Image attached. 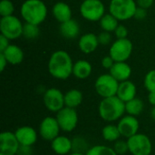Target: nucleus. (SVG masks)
<instances>
[{
  "mask_svg": "<svg viewBox=\"0 0 155 155\" xmlns=\"http://www.w3.org/2000/svg\"><path fill=\"white\" fill-rule=\"evenodd\" d=\"M55 118L61 128V131L64 133L73 132L78 124L79 117L74 108L64 106L59 112L56 113Z\"/></svg>",
  "mask_w": 155,
  "mask_h": 155,
  "instance_id": "obj_9",
  "label": "nucleus"
},
{
  "mask_svg": "<svg viewBox=\"0 0 155 155\" xmlns=\"http://www.w3.org/2000/svg\"><path fill=\"white\" fill-rule=\"evenodd\" d=\"M43 102L48 111L56 114L65 106L64 94H63L62 91L57 88H49L44 94Z\"/></svg>",
  "mask_w": 155,
  "mask_h": 155,
  "instance_id": "obj_11",
  "label": "nucleus"
},
{
  "mask_svg": "<svg viewBox=\"0 0 155 155\" xmlns=\"http://www.w3.org/2000/svg\"><path fill=\"white\" fill-rule=\"evenodd\" d=\"M80 13L88 21H100L105 15V6L101 0H84L80 5Z\"/></svg>",
  "mask_w": 155,
  "mask_h": 155,
  "instance_id": "obj_6",
  "label": "nucleus"
},
{
  "mask_svg": "<svg viewBox=\"0 0 155 155\" xmlns=\"http://www.w3.org/2000/svg\"><path fill=\"white\" fill-rule=\"evenodd\" d=\"M109 71L110 74L119 83L129 80L132 74V68L126 62H115Z\"/></svg>",
  "mask_w": 155,
  "mask_h": 155,
  "instance_id": "obj_19",
  "label": "nucleus"
},
{
  "mask_svg": "<svg viewBox=\"0 0 155 155\" xmlns=\"http://www.w3.org/2000/svg\"><path fill=\"white\" fill-rule=\"evenodd\" d=\"M135 1H136V4L139 7H142L144 9L150 8L154 2V0H135Z\"/></svg>",
  "mask_w": 155,
  "mask_h": 155,
  "instance_id": "obj_38",
  "label": "nucleus"
},
{
  "mask_svg": "<svg viewBox=\"0 0 155 155\" xmlns=\"http://www.w3.org/2000/svg\"><path fill=\"white\" fill-rule=\"evenodd\" d=\"M133 53V43L128 38L116 39L110 46L109 55L115 62H126Z\"/></svg>",
  "mask_w": 155,
  "mask_h": 155,
  "instance_id": "obj_10",
  "label": "nucleus"
},
{
  "mask_svg": "<svg viewBox=\"0 0 155 155\" xmlns=\"http://www.w3.org/2000/svg\"><path fill=\"white\" fill-rule=\"evenodd\" d=\"M33 154V151H32V147L31 146H22L20 145L19 150L17 152L16 155H32Z\"/></svg>",
  "mask_w": 155,
  "mask_h": 155,
  "instance_id": "obj_40",
  "label": "nucleus"
},
{
  "mask_svg": "<svg viewBox=\"0 0 155 155\" xmlns=\"http://www.w3.org/2000/svg\"><path fill=\"white\" fill-rule=\"evenodd\" d=\"M137 88L136 85L130 80H126L119 83L116 96H118L123 102L127 103L136 97Z\"/></svg>",
  "mask_w": 155,
  "mask_h": 155,
  "instance_id": "obj_18",
  "label": "nucleus"
},
{
  "mask_svg": "<svg viewBox=\"0 0 155 155\" xmlns=\"http://www.w3.org/2000/svg\"><path fill=\"white\" fill-rule=\"evenodd\" d=\"M137 6L135 0H111L109 13L119 21H125L134 17Z\"/></svg>",
  "mask_w": 155,
  "mask_h": 155,
  "instance_id": "obj_4",
  "label": "nucleus"
},
{
  "mask_svg": "<svg viewBox=\"0 0 155 155\" xmlns=\"http://www.w3.org/2000/svg\"><path fill=\"white\" fill-rule=\"evenodd\" d=\"M85 155H118L114 150L107 145L98 144L93 147H90L86 152Z\"/></svg>",
  "mask_w": 155,
  "mask_h": 155,
  "instance_id": "obj_28",
  "label": "nucleus"
},
{
  "mask_svg": "<svg viewBox=\"0 0 155 155\" xmlns=\"http://www.w3.org/2000/svg\"><path fill=\"white\" fill-rule=\"evenodd\" d=\"M7 64H8L7 60L5 59V57L4 56V54L0 53V71L1 72H4V70L5 69Z\"/></svg>",
  "mask_w": 155,
  "mask_h": 155,
  "instance_id": "obj_41",
  "label": "nucleus"
},
{
  "mask_svg": "<svg viewBox=\"0 0 155 155\" xmlns=\"http://www.w3.org/2000/svg\"><path fill=\"white\" fill-rule=\"evenodd\" d=\"M47 67L49 74L54 78L58 80H66L73 74L74 64L67 52L58 50L51 54Z\"/></svg>",
  "mask_w": 155,
  "mask_h": 155,
  "instance_id": "obj_1",
  "label": "nucleus"
},
{
  "mask_svg": "<svg viewBox=\"0 0 155 155\" xmlns=\"http://www.w3.org/2000/svg\"><path fill=\"white\" fill-rule=\"evenodd\" d=\"M129 153L132 155H151L153 143L151 139L143 134H136L127 139Z\"/></svg>",
  "mask_w": 155,
  "mask_h": 155,
  "instance_id": "obj_8",
  "label": "nucleus"
},
{
  "mask_svg": "<svg viewBox=\"0 0 155 155\" xmlns=\"http://www.w3.org/2000/svg\"><path fill=\"white\" fill-rule=\"evenodd\" d=\"M119 82L110 74H101L94 83V89L99 96L107 98L114 96L117 94Z\"/></svg>",
  "mask_w": 155,
  "mask_h": 155,
  "instance_id": "obj_7",
  "label": "nucleus"
},
{
  "mask_svg": "<svg viewBox=\"0 0 155 155\" xmlns=\"http://www.w3.org/2000/svg\"><path fill=\"white\" fill-rule=\"evenodd\" d=\"M15 5L11 0H2L0 3V15L2 17L13 15Z\"/></svg>",
  "mask_w": 155,
  "mask_h": 155,
  "instance_id": "obj_30",
  "label": "nucleus"
},
{
  "mask_svg": "<svg viewBox=\"0 0 155 155\" xmlns=\"http://www.w3.org/2000/svg\"><path fill=\"white\" fill-rule=\"evenodd\" d=\"M88 149L89 148H88V145L86 143V141L84 138L76 137V138L73 139V152H77V153H84V150H85L87 152Z\"/></svg>",
  "mask_w": 155,
  "mask_h": 155,
  "instance_id": "obj_32",
  "label": "nucleus"
},
{
  "mask_svg": "<svg viewBox=\"0 0 155 155\" xmlns=\"http://www.w3.org/2000/svg\"><path fill=\"white\" fill-rule=\"evenodd\" d=\"M15 134L20 145L32 147L36 143L39 134L34 127L24 125L18 127L15 131Z\"/></svg>",
  "mask_w": 155,
  "mask_h": 155,
  "instance_id": "obj_15",
  "label": "nucleus"
},
{
  "mask_svg": "<svg viewBox=\"0 0 155 155\" xmlns=\"http://www.w3.org/2000/svg\"><path fill=\"white\" fill-rule=\"evenodd\" d=\"M150 115H151V117L155 121V106H153V108H152V110L150 112Z\"/></svg>",
  "mask_w": 155,
  "mask_h": 155,
  "instance_id": "obj_43",
  "label": "nucleus"
},
{
  "mask_svg": "<svg viewBox=\"0 0 155 155\" xmlns=\"http://www.w3.org/2000/svg\"><path fill=\"white\" fill-rule=\"evenodd\" d=\"M117 126L119 128L122 137L128 139L138 134L140 128V123L135 116L126 114L124 115L118 121Z\"/></svg>",
  "mask_w": 155,
  "mask_h": 155,
  "instance_id": "obj_14",
  "label": "nucleus"
},
{
  "mask_svg": "<svg viewBox=\"0 0 155 155\" xmlns=\"http://www.w3.org/2000/svg\"><path fill=\"white\" fill-rule=\"evenodd\" d=\"M24 25L16 16L9 15L2 17L0 20L1 35H5L9 40H15L23 35Z\"/></svg>",
  "mask_w": 155,
  "mask_h": 155,
  "instance_id": "obj_5",
  "label": "nucleus"
},
{
  "mask_svg": "<svg viewBox=\"0 0 155 155\" xmlns=\"http://www.w3.org/2000/svg\"><path fill=\"white\" fill-rule=\"evenodd\" d=\"M144 109V103L142 99L135 97L131 101L125 103V113L129 115L137 117L140 115Z\"/></svg>",
  "mask_w": 155,
  "mask_h": 155,
  "instance_id": "obj_26",
  "label": "nucleus"
},
{
  "mask_svg": "<svg viewBox=\"0 0 155 155\" xmlns=\"http://www.w3.org/2000/svg\"><path fill=\"white\" fill-rule=\"evenodd\" d=\"M146 10L147 9L137 6V9L135 11V14H134V18L137 19V20H143L147 15V11Z\"/></svg>",
  "mask_w": 155,
  "mask_h": 155,
  "instance_id": "obj_37",
  "label": "nucleus"
},
{
  "mask_svg": "<svg viewBox=\"0 0 155 155\" xmlns=\"http://www.w3.org/2000/svg\"><path fill=\"white\" fill-rule=\"evenodd\" d=\"M114 35H115L117 39L127 38V36H128V29L124 25H119L117 26V28L115 29V31H114Z\"/></svg>",
  "mask_w": 155,
  "mask_h": 155,
  "instance_id": "obj_35",
  "label": "nucleus"
},
{
  "mask_svg": "<svg viewBox=\"0 0 155 155\" xmlns=\"http://www.w3.org/2000/svg\"><path fill=\"white\" fill-rule=\"evenodd\" d=\"M9 41L10 40L8 38H6L5 35H0V53L4 52L8 47V45H10Z\"/></svg>",
  "mask_w": 155,
  "mask_h": 155,
  "instance_id": "obj_39",
  "label": "nucleus"
},
{
  "mask_svg": "<svg viewBox=\"0 0 155 155\" xmlns=\"http://www.w3.org/2000/svg\"><path fill=\"white\" fill-rule=\"evenodd\" d=\"M60 33L66 39H74L80 33V26L76 20L70 19L66 22L61 23Z\"/></svg>",
  "mask_w": 155,
  "mask_h": 155,
  "instance_id": "obj_21",
  "label": "nucleus"
},
{
  "mask_svg": "<svg viewBox=\"0 0 155 155\" xmlns=\"http://www.w3.org/2000/svg\"><path fill=\"white\" fill-rule=\"evenodd\" d=\"M148 102L151 105L155 106V92H150L148 94Z\"/></svg>",
  "mask_w": 155,
  "mask_h": 155,
  "instance_id": "obj_42",
  "label": "nucleus"
},
{
  "mask_svg": "<svg viewBox=\"0 0 155 155\" xmlns=\"http://www.w3.org/2000/svg\"><path fill=\"white\" fill-rule=\"evenodd\" d=\"M47 7L42 0H25L20 8V14L25 23L39 25L47 16Z\"/></svg>",
  "mask_w": 155,
  "mask_h": 155,
  "instance_id": "obj_3",
  "label": "nucleus"
},
{
  "mask_svg": "<svg viewBox=\"0 0 155 155\" xmlns=\"http://www.w3.org/2000/svg\"><path fill=\"white\" fill-rule=\"evenodd\" d=\"M98 114L108 124L118 122L125 114V103L116 95L103 98L98 106Z\"/></svg>",
  "mask_w": 155,
  "mask_h": 155,
  "instance_id": "obj_2",
  "label": "nucleus"
},
{
  "mask_svg": "<svg viewBox=\"0 0 155 155\" xmlns=\"http://www.w3.org/2000/svg\"><path fill=\"white\" fill-rule=\"evenodd\" d=\"M61 128L55 117L46 116L45 117L38 128V134L42 139L47 142H52L54 138L60 135Z\"/></svg>",
  "mask_w": 155,
  "mask_h": 155,
  "instance_id": "obj_12",
  "label": "nucleus"
},
{
  "mask_svg": "<svg viewBox=\"0 0 155 155\" xmlns=\"http://www.w3.org/2000/svg\"><path fill=\"white\" fill-rule=\"evenodd\" d=\"M40 30L38 25H33V24H28L25 23L24 25V29H23V36L26 39L32 40L35 39L39 36Z\"/></svg>",
  "mask_w": 155,
  "mask_h": 155,
  "instance_id": "obj_29",
  "label": "nucleus"
},
{
  "mask_svg": "<svg viewBox=\"0 0 155 155\" xmlns=\"http://www.w3.org/2000/svg\"><path fill=\"white\" fill-rule=\"evenodd\" d=\"M51 143V149L58 155H68L73 152V140L65 135H58Z\"/></svg>",
  "mask_w": 155,
  "mask_h": 155,
  "instance_id": "obj_16",
  "label": "nucleus"
},
{
  "mask_svg": "<svg viewBox=\"0 0 155 155\" xmlns=\"http://www.w3.org/2000/svg\"><path fill=\"white\" fill-rule=\"evenodd\" d=\"M93 71L92 64L86 60H78L74 64L73 74L75 78L84 80L88 78Z\"/></svg>",
  "mask_w": 155,
  "mask_h": 155,
  "instance_id": "obj_23",
  "label": "nucleus"
},
{
  "mask_svg": "<svg viewBox=\"0 0 155 155\" xmlns=\"http://www.w3.org/2000/svg\"><path fill=\"white\" fill-rule=\"evenodd\" d=\"M102 136L104 141L109 143H114L117 140H119L122 135L117 124L110 123L102 129Z\"/></svg>",
  "mask_w": 155,
  "mask_h": 155,
  "instance_id": "obj_25",
  "label": "nucleus"
},
{
  "mask_svg": "<svg viewBox=\"0 0 155 155\" xmlns=\"http://www.w3.org/2000/svg\"><path fill=\"white\" fill-rule=\"evenodd\" d=\"M144 87L150 92H155V69L149 71L144 76Z\"/></svg>",
  "mask_w": 155,
  "mask_h": 155,
  "instance_id": "obj_31",
  "label": "nucleus"
},
{
  "mask_svg": "<svg viewBox=\"0 0 155 155\" xmlns=\"http://www.w3.org/2000/svg\"><path fill=\"white\" fill-rule=\"evenodd\" d=\"M97 36H98L99 44L102 45H108L111 43V41H112L111 34L109 32H106V31L101 32Z\"/></svg>",
  "mask_w": 155,
  "mask_h": 155,
  "instance_id": "obj_34",
  "label": "nucleus"
},
{
  "mask_svg": "<svg viewBox=\"0 0 155 155\" xmlns=\"http://www.w3.org/2000/svg\"><path fill=\"white\" fill-rule=\"evenodd\" d=\"M52 13L55 20L59 23H64L72 19V9L70 5L64 2L55 3L53 6Z\"/></svg>",
  "mask_w": 155,
  "mask_h": 155,
  "instance_id": "obj_20",
  "label": "nucleus"
},
{
  "mask_svg": "<svg viewBox=\"0 0 155 155\" xmlns=\"http://www.w3.org/2000/svg\"><path fill=\"white\" fill-rule=\"evenodd\" d=\"M1 54H4L8 64H13V65L19 64L24 60L23 50L15 45H9L8 47Z\"/></svg>",
  "mask_w": 155,
  "mask_h": 155,
  "instance_id": "obj_22",
  "label": "nucleus"
},
{
  "mask_svg": "<svg viewBox=\"0 0 155 155\" xmlns=\"http://www.w3.org/2000/svg\"><path fill=\"white\" fill-rule=\"evenodd\" d=\"M84 96L80 90L71 89L64 94V105L76 109L83 103Z\"/></svg>",
  "mask_w": 155,
  "mask_h": 155,
  "instance_id": "obj_24",
  "label": "nucleus"
},
{
  "mask_svg": "<svg viewBox=\"0 0 155 155\" xmlns=\"http://www.w3.org/2000/svg\"><path fill=\"white\" fill-rule=\"evenodd\" d=\"M98 36L93 33H87L83 35L78 42L79 49L86 54L94 53L99 45Z\"/></svg>",
  "mask_w": 155,
  "mask_h": 155,
  "instance_id": "obj_17",
  "label": "nucleus"
},
{
  "mask_svg": "<svg viewBox=\"0 0 155 155\" xmlns=\"http://www.w3.org/2000/svg\"><path fill=\"white\" fill-rule=\"evenodd\" d=\"M114 150L118 155H124L126 153L129 152V147H128V143L127 140H117L116 142L114 143Z\"/></svg>",
  "mask_w": 155,
  "mask_h": 155,
  "instance_id": "obj_33",
  "label": "nucleus"
},
{
  "mask_svg": "<svg viewBox=\"0 0 155 155\" xmlns=\"http://www.w3.org/2000/svg\"><path fill=\"white\" fill-rule=\"evenodd\" d=\"M19 147L15 133L5 131L0 134V155H16Z\"/></svg>",
  "mask_w": 155,
  "mask_h": 155,
  "instance_id": "obj_13",
  "label": "nucleus"
},
{
  "mask_svg": "<svg viewBox=\"0 0 155 155\" xmlns=\"http://www.w3.org/2000/svg\"><path fill=\"white\" fill-rule=\"evenodd\" d=\"M114 63H115V61H114L110 55L104 56V57L102 59V62H101L102 66H103L104 69H107V70H110V69L113 67V65L114 64Z\"/></svg>",
  "mask_w": 155,
  "mask_h": 155,
  "instance_id": "obj_36",
  "label": "nucleus"
},
{
  "mask_svg": "<svg viewBox=\"0 0 155 155\" xmlns=\"http://www.w3.org/2000/svg\"><path fill=\"white\" fill-rule=\"evenodd\" d=\"M68 155H85L84 153H77V152H72L71 153H69Z\"/></svg>",
  "mask_w": 155,
  "mask_h": 155,
  "instance_id": "obj_44",
  "label": "nucleus"
},
{
  "mask_svg": "<svg viewBox=\"0 0 155 155\" xmlns=\"http://www.w3.org/2000/svg\"><path fill=\"white\" fill-rule=\"evenodd\" d=\"M118 19L116 17H114L112 14H105L99 21L100 23V26L104 31L106 32H114L115 29L117 28V26L119 25L118 24Z\"/></svg>",
  "mask_w": 155,
  "mask_h": 155,
  "instance_id": "obj_27",
  "label": "nucleus"
}]
</instances>
